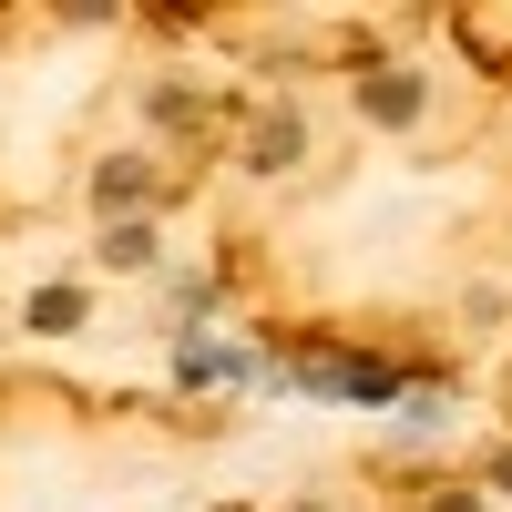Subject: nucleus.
I'll return each instance as SVG.
<instances>
[{"label": "nucleus", "instance_id": "f257e3e1", "mask_svg": "<svg viewBox=\"0 0 512 512\" xmlns=\"http://www.w3.org/2000/svg\"><path fill=\"white\" fill-rule=\"evenodd\" d=\"M369 113L379 123H410V82H369Z\"/></svg>", "mask_w": 512, "mask_h": 512}, {"label": "nucleus", "instance_id": "f03ea898", "mask_svg": "<svg viewBox=\"0 0 512 512\" xmlns=\"http://www.w3.org/2000/svg\"><path fill=\"white\" fill-rule=\"evenodd\" d=\"M144 195V164H103V205H134Z\"/></svg>", "mask_w": 512, "mask_h": 512}, {"label": "nucleus", "instance_id": "7ed1b4c3", "mask_svg": "<svg viewBox=\"0 0 512 512\" xmlns=\"http://www.w3.org/2000/svg\"><path fill=\"white\" fill-rule=\"evenodd\" d=\"M441 512H472V502H441Z\"/></svg>", "mask_w": 512, "mask_h": 512}]
</instances>
